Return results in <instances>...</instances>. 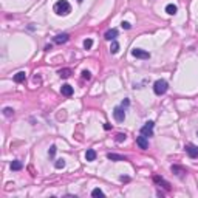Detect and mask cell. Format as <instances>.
<instances>
[{
    "mask_svg": "<svg viewBox=\"0 0 198 198\" xmlns=\"http://www.w3.org/2000/svg\"><path fill=\"white\" fill-rule=\"evenodd\" d=\"M54 12L57 16H68L71 12V5L67 0H59L54 3Z\"/></svg>",
    "mask_w": 198,
    "mask_h": 198,
    "instance_id": "cell-1",
    "label": "cell"
},
{
    "mask_svg": "<svg viewBox=\"0 0 198 198\" xmlns=\"http://www.w3.org/2000/svg\"><path fill=\"white\" fill-rule=\"evenodd\" d=\"M167 88H169V85H167V82L164 81V79H158V81H155V84H153V91L158 96L164 95L167 91Z\"/></svg>",
    "mask_w": 198,
    "mask_h": 198,
    "instance_id": "cell-2",
    "label": "cell"
},
{
    "mask_svg": "<svg viewBox=\"0 0 198 198\" xmlns=\"http://www.w3.org/2000/svg\"><path fill=\"white\" fill-rule=\"evenodd\" d=\"M153 127H155V122H153V121L146 122V125L141 127V135H144V136H152V135H153Z\"/></svg>",
    "mask_w": 198,
    "mask_h": 198,
    "instance_id": "cell-3",
    "label": "cell"
},
{
    "mask_svg": "<svg viewBox=\"0 0 198 198\" xmlns=\"http://www.w3.org/2000/svg\"><path fill=\"white\" fill-rule=\"evenodd\" d=\"M131 56H135L138 59H149L150 57V53L149 51H144L141 48H135V50H131Z\"/></svg>",
    "mask_w": 198,
    "mask_h": 198,
    "instance_id": "cell-4",
    "label": "cell"
},
{
    "mask_svg": "<svg viewBox=\"0 0 198 198\" xmlns=\"http://www.w3.org/2000/svg\"><path fill=\"white\" fill-rule=\"evenodd\" d=\"M113 116L118 122H122L125 119V112H124V107H116L113 110Z\"/></svg>",
    "mask_w": 198,
    "mask_h": 198,
    "instance_id": "cell-5",
    "label": "cell"
},
{
    "mask_svg": "<svg viewBox=\"0 0 198 198\" xmlns=\"http://www.w3.org/2000/svg\"><path fill=\"white\" fill-rule=\"evenodd\" d=\"M184 149H186V152L189 153L190 158H198V147L196 146H193V144H186Z\"/></svg>",
    "mask_w": 198,
    "mask_h": 198,
    "instance_id": "cell-6",
    "label": "cell"
},
{
    "mask_svg": "<svg viewBox=\"0 0 198 198\" xmlns=\"http://www.w3.org/2000/svg\"><path fill=\"white\" fill-rule=\"evenodd\" d=\"M136 144L139 146V149L146 150V149L149 147V141H147V136H144V135L138 136V138H136Z\"/></svg>",
    "mask_w": 198,
    "mask_h": 198,
    "instance_id": "cell-7",
    "label": "cell"
},
{
    "mask_svg": "<svg viewBox=\"0 0 198 198\" xmlns=\"http://www.w3.org/2000/svg\"><path fill=\"white\" fill-rule=\"evenodd\" d=\"M68 39H70V36H68L67 33H63V34H57V36L54 37V44H57V45L67 44V42H68Z\"/></svg>",
    "mask_w": 198,
    "mask_h": 198,
    "instance_id": "cell-8",
    "label": "cell"
},
{
    "mask_svg": "<svg viewBox=\"0 0 198 198\" xmlns=\"http://www.w3.org/2000/svg\"><path fill=\"white\" fill-rule=\"evenodd\" d=\"M60 91H62V95L63 96H71L73 95V87L71 85H68V84H65V85H62V88H60Z\"/></svg>",
    "mask_w": 198,
    "mask_h": 198,
    "instance_id": "cell-9",
    "label": "cell"
},
{
    "mask_svg": "<svg viewBox=\"0 0 198 198\" xmlns=\"http://www.w3.org/2000/svg\"><path fill=\"white\" fill-rule=\"evenodd\" d=\"M104 37L107 39V41H115V39L118 37V30H115V28H113V30H109L107 33L104 34Z\"/></svg>",
    "mask_w": 198,
    "mask_h": 198,
    "instance_id": "cell-10",
    "label": "cell"
},
{
    "mask_svg": "<svg viewBox=\"0 0 198 198\" xmlns=\"http://www.w3.org/2000/svg\"><path fill=\"white\" fill-rule=\"evenodd\" d=\"M25 79H26V73L25 71H19L17 74H14V82H17V84L25 82Z\"/></svg>",
    "mask_w": 198,
    "mask_h": 198,
    "instance_id": "cell-11",
    "label": "cell"
},
{
    "mask_svg": "<svg viewBox=\"0 0 198 198\" xmlns=\"http://www.w3.org/2000/svg\"><path fill=\"white\" fill-rule=\"evenodd\" d=\"M107 158L112 161H125V156L118 155V153H107Z\"/></svg>",
    "mask_w": 198,
    "mask_h": 198,
    "instance_id": "cell-12",
    "label": "cell"
},
{
    "mask_svg": "<svg viewBox=\"0 0 198 198\" xmlns=\"http://www.w3.org/2000/svg\"><path fill=\"white\" fill-rule=\"evenodd\" d=\"M170 169H172V172H174L177 177H184V174H186V170H184L183 167H180V166H172Z\"/></svg>",
    "mask_w": 198,
    "mask_h": 198,
    "instance_id": "cell-13",
    "label": "cell"
},
{
    "mask_svg": "<svg viewBox=\"0 0 198 198\" xmlns=\"http://www.w3.org/2000/svg\"><path fill=\"white\" fill-rule=\"evenodd\" d=\"M85 160H87V161H95V160H96V152H95L93 149H88V150L85 152Z\"/></svg>",
    "mask_w": 198,
    "mask_h": 198,
    "instance_id": "cell-14",
    "label": "cell"
},
{
    "mask_svg": "<svg viewBox=\"0 0 198 198\" xmlns=\"http://www.w3.org/2000/svg\"><path fill=\"white\" fill-rule=\"evenodd\" d=\"M177 11H178V8H177L174 3H169V5L166 6V12H167V14H170V16L177 14Z\"/></svg>",
    "mask_w": 198,
    "mask_h": 198,
    "instance_id": "cell-15",
    "label": "cell"
},
{
    "mask_svg": "<svg viewBox=\"0 0 198 198\" xmlns=\"http://www.w3.org/2000/svg\"><path fill=\"white\" fill-rule=\"evenodd\" d=\"M153 180H155L156 183H160V184H163V186L166 187V190H170V184H169L167 181H164L163 178H160V177H153Z\"/></svg>",
    "mask_w": 198,
    "mask_h": 198,
    "instance_id": "cell-16",
    "label": "cell"
},
{
    "mask_svg": "<svg viewBox=\"0 0 198 198\" xmlns=\"http://www.w3.org/2000/svg\"><path fill=\"white\" fill-rule=\"evenodd\" d=\"M110 51H112V54H116V53L119 51V44H118L116 41H112V47H110Z\"/></svg>",
    "mask_w": 198,
    "mask_h": 198,
    "instance_id": "cell-17",
    "label": "cell"
},
{
    "mask_svg": "<svg viewBox=\"0 0 198 198\" xmlns=\"http://www.w3.org/2000/svg\"><path fill=\"white\" fill-rule=\"evenodd\" d=\"M70 74H71V70H70V68L59 70V76H60V77H70Z\"/></svg>",
    "mask_w": 198,
    "mask_h": 198,
    "instance_id": "cell-18",
    "label": "cell"
},
{
    "mask_svg": "<svg viewBox=\"0 0 198 198\" xmlns=\"http://www.w3.org/2000/svg\"><path fill=\"white\" fill-rule=\"evenodd\" d=\"M11 169L12 170H20L22 169V163L20 161H12L11 163Z\"/></svg>",
    "mask_w": 198,
    "mask_h": 198,
    "instance_id": "cell-19",
    "label": "cell"
},
{
    "mask_svg": "<svg viewBox=\"0 0 198 198\" xmlns=\"http://www.w3.org/2000/svg\"><path fill=\"white\" fill-rule=\"evenodd\" d=\"M91 196H104V192L98 187V189H93L91 190Z\"/></svg>",
    "mask_w": 198,
    "mask_h": 198,
    "instance_id": "cell-20",
    "label": "cell"
},
{
    "mask_svg": "<svg viewBox=\"0 0 198 198\" xmlns=\"http://www.w3.org/2000/svg\"><path fill=\"white\" fill-rule=\"evenodd\" d=\"M91 47H93V41H91V39H85V41H84V48L90 50Z\"/></svg>",
    "mask_w": 198,
    "mask_h": 198,
    "instance_id": "cell-21",
    "label": "cell"
},
{
    "mask_svg": "<svg viewBox=\"0 0 198 198\" xmlns=\"http://www.w3.org/2000/svg\"><path fill=\"white\" fill-rule=\"evenodd\" d=\"M3 115L9 118V116H12V115H14V110H12L11 107H5V109H3Z\"/></svg>",
    "mask_w": 198,
    "mask_h": 198,
    "instance_id": "cell-22",
    "label": "cell"
},
{
    "mask_svg": "<svg viewBox=\"0 0 198 198\" xmlns=\"http://www.w3.org/2000/svg\"><path fill=\"white\" fill-rule=\"evenodd\" d=\"M54 167H56V169H63V167H65V161L60 158V160H57V161L54 163Z\"/></svg>",
    "mask_w": 198,
    "mask_h": 198,
    "instance_id": "cell-23",
    "label": "cell"
},
{
    "mask_svg": "<svg viewBox=\"0 0 198 198\" xmlns=\"http://www.w3.org/2000/svg\"><path fill=\"white\" fill-rule=\"evenodd\" d=\"M125 138H127V135H125V133H118V135H116V141H118V142L125 141Z\"/></svg>",
    "mask_w": 198,
    "mask_h": 198,
    "instance_id": "cell-24",
    "label": "cell"
},
{
    "mask_svg": "<svg viewBox=\"0 0 198 198\" xmlns=\"http://www.w3.org/2000/svg\"><path fill=\"white\" fill-rule=\"evenodd\" d=\"M56 146H51L50 147V150H48V155H50V158H54V155H56Z\"/></svg>",
    "mask_w": 198,
    "mask_h": 198,
    "instance_id": "cell-25",
    "label": "cell"
},
{
    "mask_svg": "<svg viewBox=\"0 0 198 198\" xmlns=\"http://www.w3.org/2000/svg\"><path fill=\"white\" fill-rule=\"evenodd\" d=\"M82 79H85V81H90V79H91V73L87 71V70H84V71H82Z\"/></svg>",
    "mask_w": 198,
    "mask_h": 198,
    "instance_id": "cell-26",
    "label": "cell"
},
{
    "mask_svg": "<svg viewBox=\"0 0 198 198\" xmlns=\"http://www.w3.org/2000/svg\"><path fill=\"white\" fill-rule=\"evenodd\" d=\"M121 26H122L124 30H130V28H131V25H130L128 22H122V23H121Z\"/></svg>",
    "mask_w": 198,
    "mask_h": 198,
    "instance_id": "cell-27",
    "label": "cell"
},
{
    "mask_svg": "<svg viewBox=\"0 0 198 198\" xmlns=\"http://www.w3.org/2000/svg\"><path fill=\"white\" fill-rule=\"evenodd\" d=\"M128 104H130V101H128V99H125V101L122 102V107H128Z\"/></svg>",
    "mask_w": 198,
    "mask_h": 198,
    "instance_id": "cell-28",
    "label": "cell"
},
{
    "mask_svg": "<svg viewBox=\"0 0 198 198\" xmlns=\"http://www.w3.org/2000/svg\"><path fill=\"white\" fill-rule=\"evenodd\" d=\"M104 128H105V130H110V128H112V125L107 122V124H104Z\"/></svg>",
    "mask_w": 198,
    "mask_h": 198,
    "instance_id": "cell-29",
    "label": "cell"
},
{
    "mask_svg": "<svg viewBox=\"0 0 198 198\" xmlns=\"http://www.w3.org/2000/svg\"><path fill=\"white\" fill-rule=\"evenodd\" d=\"M128 180H130L128 177H121V181H128Z\"/></svg>",
    "mask_w": 198,
    "mask_h": 198,
    "instance_id": "cell-30",
    "label": "cell"
},
{
    "mask_svg": "<svg viewBox=\"0 0 198 198\" xmlns=\"http://www.w3.org/2000/svg\"><path fill=\"white\" fill-rule=\"evenodd\" d=\"M84 2V0H77V3H82Z\"/></svg>",
    "mask_w": 198,
    "mask_h": 198,
    "instance_id": "cell-31",
    "label": "cell"
}]
</instances>
